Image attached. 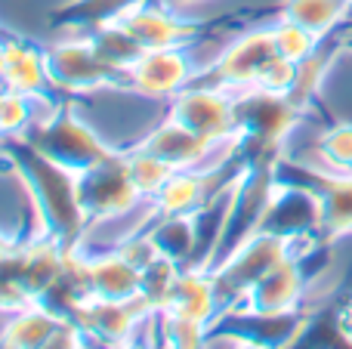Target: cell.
I'll use <instances>...</instances> for the list:
<instances>
[{
	"label": "cell",
	"mask_w": 352,
	"mask_h": 349,
	"mask_svg": "<svg viewBox=\"0 0 352 349\" xmlns=\"http://www.w3.org/2000/svg\"><path fill=\"white\" fill-rule=\"evenodd\" d=\"M210 331L213 328L204 325V322L170 313V309L155 313V337H158V344H164V346H176V349L204 346L207 340H210Z\"/></svg>",
	"instance_id": "d6986e66"
},
{
	"label": "cell",
	"mask_w": 352,
	"mask_h": 349,
	"mask_svg": "<svg viewBox=\"0 0 352 349\" xmlns=\"http://www.w3.org/2000/svg\"><path fill=\"white\" fill-rule=\"evenodd\" d=\"M272 37H275V49L285 59H294V62L309 59L312 53H318V43H322V37L312 34L303 25L291 22V19H278L272 25Z\"/></svg>",
	"instance_id": "7402d4cb"
},
{
	"label": "cell",
	"mask_w": 352,
	"mask_h": 349,
	"mask_svg": "<svg viewBox=\"0 0 352 349\" xmlns=\"http://www.w3.org/2000/svg\"><path fill=\"white\" fill-rule=\"evenodd\" d=\"M16 247H19V241H16V238H10V235H6L3 229H0V263H3V260L10 257V254L16 251Z\"/></svg>",
	"instance_id": "cb8c5ba5"
},
{
	"label": "cell",
	"mask_w": 352,
	"mask_h": 349,
	"mask_svg": "<svg viewBox=\"0 0 352 349\" xmlns=\"http://www.w3.org/2000/svg\"><path fill=\"white\" fill-rule=\"evenodd\" d=\"M275 53H278V49H275L272 25H269V28H250V31H244V34H238L232 43H226L201 78L213 80V84L226 87V90H232V93L250 90V87L256 84L260 68L266 65Z\"/></svg>",
	"instance_id": "8992f818"
},
{
	"label": "cell",
	"mask_w": 352,
	"mask_h": 349,
	"mask_svg": "<svg viewBox=\"0 0 352 349\" xmlns=\"http://www.w3.org/2000/svg\"><path fill=\"white\" fill-rule=\"evenodd\" d=\"M56 102L50 96H34L22 90H0V139H25L41 121L53 115Z\"/></svg>",
	"instance_id": "5bb4252c"
},
{
	"label": "cell",
	"mask_w": 352,
	"mask_h": 349,
	"mask_svg": "<svg viewBox=\"0 0 352 349\" xmlns=\"http://www.w3.org/2000/svg\"><path fill=\"white\" fill-rule=\"evenodd\" d=\"M318 173H352V121L328 127L316 142Z\"/></svg>",
	"instance_id": "ffe728a7"
},
{
	"label": "cell",
	"mask_w": 352,
	"mask_h": 349,
	"mask_svg": "<svg viewBox=\"0 0 352 349\" xmlns=\"http://www.w3.org/2000/svg\"><path fill=\"white\" fill-rule=\"evenodd\" d=\"M201 74L192 59V47L146 49L127 68V87L148 102H170L176 93L195 84Z\"/></svg>",
	"instance_id": "5b68a950"
},
{
	"label": "cell",
	"mask_w": 352,
	"mask_h": 349,
	"mask_svg": "<svg viewBox=\"0 0 352 349\" xmlns=\"http://www.w3.org/2000/svg\"><path fill=\"white\" fill-rule=\"evenodd\" d=\"M124 155H127V167H130V179H133V185L140 189L142 198H155L161 189H164V183L173 177L176 167H170L164 158H158V155L146 152V148L133 146V148H124Z\"/></svg>",
	"instance_id": "44dd1931"
},
{
	"label": "cell",
	"mask_w": 352,
	"mask_h": 349,
	"mask_svg": "<svg viewBox=\"0 0 352 349\" xmlns=\"http://www.w3.org/2000/svg\"><path fill=\"white\" fill-rule=\"evenodd\" d=\"M136 3H142V0H72V3H62L56 10V22L62 31L90 34L102 25L121 22Z\"/></svg>",
	"instance_id": "9a60e30c"
},
{
	"label": "cell",
	"mask_w": 352,
	"mask_h": 349,
	"mask_svg": "<svg viewBox=\"0 0 352 349\" xmlns=\"http://www.w3.org/2000/svg\"><path fill=\"white\" fill-rule=\"evenodd\" d=\"M164 115L210 142H241L235 93L213 80L198 78L195 84H188L167 102Z\"/></svg>",
	"instance_id": "3957f363"
},
{
	"label": "cell",
	"mask_w": 352,
	"mask_h": 349,
	"mask_svg": "<svg viewBox=\"0 0 352 349\" xmlns=\"http://www.w3.org/2000/svg\"><path fill=\"white\" fill-rule=\"evenodd\" d=\"M90 294L99 300H136L142 297V269H136L121 251L80 254Z\"/></svg>",
	"instance_id": "7c38bea8"
},
{
	"label": "cell",
	"mask_w": 352,
	"mask_h": 349,
	"mask_svg": "<svg viewBox=\"0 0 352 349\" xmlns=\"http://www.w3.org/2000/svg\"><path fill=\"white\" fill-rule=\"evenodd\" d=\"M25 139L41 155H47L50 161H56V164L65 167V170H72L74 177L87 173L96 164H102L111 152H118V148H111L109 139L93 127L90 117L80 115L74 105H56L53 115L37 124Z\"/></svg>",
	"instance_id": "6da1fadb"
},
{
	"label": "cell",
	"mask_w": 352,
	"mask_h": 349,
	"mask_svg": "<svg viewBox=\"0 0 352 349\" xmlns=\"http://www.w3.org/2000/svg\"><path fill=\"white\" fill-rule=\"evenodd\" d=\"M349 43H352V41H349Z\"/></svg>",
	"instance_id": "484cf974"
},
{
	"label": "cell",
	"mask_w": 352,
	"mask_h": 349,
	"mask_svg": "<svg viewBox=\"0 0 352 349\" xmlns=\"http://www.w3.org/2000/svg\"><path fill=\"white\" fill-rule=\"evenodd\" d=\"M90 41H93V47H96V53L102 56L111 68H118V71H124V74H127V68L146 53V49L136 43V37L130 34L121 22L102 25V28L90 31Z\"/></svg>",
	"instance_id": "ac0fdd59"
},
{
	"label": "cell",
	"mask_w": 352,
	"mask_h": 349,
	"mask_svg": "<svg viewBox=\"0 0 352 349\" xmlns=\"http://www.w3.org/2000/svg\"><path fill=\"white\" fill-rule=\"evenodd\" d=\"M306 297V275L300 257H287L281 260L275 269H269L254 288L244 294L241 303H235V313H297V306ZM226 309V313H232Z\"/></svg>",
	"instance_id": "ba28073f"
},
{
	"label": "cell",
	"mask_w": 352,
	"mask_h": 349,
	"mask_svg": "<svg viewBox=\"0 0 352 349\" xmlns=\"http://www.w3.org/2000/svg\"><path fill=\"white\" fill-rule=\"evenodd\" d=\"M47 53V68L53 87L72 96H93L99 90L111 87H127V74L111 68L102 56L96 53L90 34L80 31H62L53 43L43 47Z\"/></svg>",
	"instance_id": "7a4b0ae2"
},
{
	"label": "cell",
	"mask_w": 352,
	"mask_h": 349,
	"mask_svg": "<svg viewBox=\"0 0 352 349\" xmlns=\"http://www.w3.org/2000/svg\"><path fill=\"white\" fill-rule=\"evenodd\" d=\"M297 71H300V62L294 59H285L281 53H275L272 59L266 62V65L260 68V74H256V84L260 90H269V93H281V96H287V93L294 90V80H297Z\"/></svg>",
	"instance_id": "603a6c76"
},
{
	"label": "cell",
	"mask_w": 352,
	"mask_h": 349,
	"mask_svg": "<svg viewBox=\"0 0 352 349\" xmlns=\"http://www.w3.org/2000/svg\"><path fill=\"white\" fill-rule=\"evenodd\" d=\"M322 204V229L328 235L352 232V173H322L316 189Z\"/></svg>",
	"instance_id": "2e32d148"
},
{
	"label": "cell",
	"mask_w": 352,
	"mask_h": 349,
	"mask_svg": "<svg viewBox=\"0 0 352 349\" xmlns=\"http://www.w3.org/2000/svg\"><path fill=\"white\" fill-rule=\"evenodd\" d=\"M238 158H241V155H238ZM226 167H219V170H173V177L164 183V189L152 198L155 210H158L161 216H198L201 210L213 201V195L226 189V185L223 189H219V185L213 189L217 177Z\"/></svg>",
	"instance_id": "8fae6325"
},
{
	"label": "cell",
	"mask_w": 352,
	"mask_h": 349,
	"mask_svg": "<svg viewBox=\"0 0 352 349\" xmlns=\"http://www.w3.org/2000/svg\"><path fill=\"white\" fill-rule=\"evenodd\" d=\"M121 25L136 37L142 49L188 47L198 37V22L167 0H142L121 19Z\"/></svg>",
	"instance_id": "52a82bcc"
},
{
	"label": "cell",
	"mask_w": 352,
	"mask_h": 349,
	"mask_svg": "<svg viewBox=\"0 0 352 349\" xmlns=\"http://www.w3.org/2000/svg\"><path fill=\"white\" fill-rule=\"evenodd\" d=\"M78 198L87 214V226L121 216L146 201L140 195V189L133 185V179H130L127 155L124 152H111L102 164L90 167L87 173H78Z\"/></svg>",
	"instance_id": "277c9868"
},
{
	"label": "cell",
	"mask_w": 352,
	"mask_h": 349,
	"mask_svg": "<svg viewBox=\"0 0 352 349\" xmlns=\"http://www.w3.org/2000/svg\"><path fill=\"white\" fill-rule=\"evenodd\" d=\"M167 3H173V6H179V10H186V6H192V3H201V0H167Z\"/></svg>",
	"instance_id": "d4e9b609"
},
{
	"label": "cell",
	"mask_w": 352,
	"mask_h": 349,
	"mask_svg": "<svg viewBox=\"0 0 352 349\" xmlns=\"http://www.w3.org/2000/svg\"><path fill=\"white\" fill-rule=\"evenodd\" d=\"M65 315L50 309L47 303L34 300L28 306L16 309V313L3 315L0 325V346L12 349H37V346H53L56 334L65 328Z\"/></svg>",
	"instance_id": "4fadbf2b"
},
{
	"label": "cell",
	"mask_w": 352,
	"mask_h": 349,
	"mask_svg": "<svg viewBox=\"0 0 352 349\" xmlns=\"http://www.w3.org/2000/svg\"><path fill=\"white\" fill-rule=\"evenodd\" d=\"M164 309L188 315V319H198L210 328L217 325V319L223 315L226 306H223L217 275H213L210 266H182Z\"/></svg>",
	"instance_id": "30bf717a"
},
{
	"label": "cell",
	"mask_w": 352,
	"mask_h": 349,
	"mask_svg": "<svg viewBox=\"0 0 352 349\" xmlns=\"http://www.w3.org/2000/svg\"><path fill=\"white\" fill-rule=\"evenodd\" d=\"M22 90L34 96H53V78L43 47L25 37H0V90Z\"/></svg>",
	"instance_id": "9c48e42d"
},
{
	"label": "cell",
	"mask_w": 352,
	"mask_h": 349,
	"mask_svg": "<svg viewBox=\"0 0 352 349\" xmlns=\"http://www.w3.org/2000/svg\"><path fill=\"white\" fill-rule=\"evenodd\" d=\"M349 10L352 0H285L281 19H291V22L309 28L312 34L324 37L349 16Z\"/></svg>",
	"instance_id": "e0dca14e"
}]
</instances>
